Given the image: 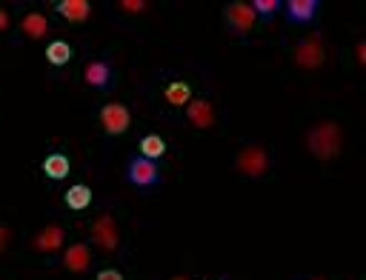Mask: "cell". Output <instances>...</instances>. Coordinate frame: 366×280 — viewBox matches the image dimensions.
<instances>
[{
  "label": "cell",
  "instance_id": "cell-15",
  "mask_svg": "<svg viewBox=\"0 0 366 280\" xmlns=\"http://www.w3.org/2000/svg\"><path fill=\"white\" fill-rule=\"evenodd\" d=\"M43 172H46V178H49V181H63L66 174H69V158L60 155V152L49 155V158L43 160Z\"/></svg>",
  "mask_w": 366,
  "mask_h": 280
},
{
  "label": "cell",
  "instance_id": "cell-21",
  "mask_svg": "<svg viewBox=\"0 0 366 280\" xmlns=\"http://www.w3.org/2000/svg\"><path fill=\"white\" fill-rule=\"evenodd\" d=\"M123 12H143L146 9V4H143V0H123Z\"/></svg>",
  "mask_w": 366,
  "mask_h": 280
},
{
  "label": "cell",
  "instance_id": "cell-9",
  "mask_svg": "<svg viewBox=\"0 0 366 280\" xmlns=\"http://www.w3.org/2000/svg\"><path fill=\"white\" fill-rule=\"evenodd\" d=\"M187 118L195 129H209L215 123V109L206 97H198V100H189L187 103Z\"/></svg>",
  "mask_w": 366,
  "mask_h": 280
},
{
  "label": "cell",
  "instance_id": "cell-13",
  "mask_svg": "<svg viewBox=\"0 0 366 280\" xmlns=\"http://www.w3.org/2000/svg\"><path fill=\"white\" fill-rule=\"evenodd\" d=\"M60 243H63L60 226H46V229L38 232V237H34V246H38L41 252H55V249H60Z\"/></svg>",
  "mask_w": 366,
  "mask_h": 280
},
{
  "label": "cell",
  "instance_id": "cell-3",
  "mask_svg": "<svg viewBox=\"0 0 366 280\" xmlns=\"http://www.w3.org/2000/svg\"><path fill=\"white\" fill-rule=\"evenodd\" d=\"M235 166L240 174H246V178H261V174L269 169V155L264 146H246L238 158H235Z\"/></svg>",
  "mask_w": 366,
  "mask_h": 280
},
{
  "label": "cell",
  "instance_id": "cell-23",
  "mask_svg": "<svg viewBox=\"0 0 366 280\" xmlns=\"http://www.w3.org/2000/svg\"><path fill=\"white\" fill-rule=\"evenodd\" d=\"M6 243H9V229H6V226H0V252L6 249Z\"/></svg>",
  "mask_w": 366,
  "mask_h": 280
},
{
  "label": "cell",
  "instance_id": "cell-1",
  "mask_svg": "<svg viewBox=\"0 0 366 280\" xmlns=\"http://www.w3.org/2000/svg\"><path fill=\"white\" fill-rule=\"evenodd\" d=\"M341 144H344L341 126L332 123V120L318 123V126L306 134V146H309V152H312L318 160H332V158H338Z\"/></svg>",
  "mask_w": 366,
  "mask_h": 280
},
{
  "label": "cell",
  "instance_id": "cell-5",
  "mask_svg": "<svg viewBox=\"0 0 366 280\" xmlns=\"http://www.w3.org/2000/svg\"><path fill=\"white\" fill-rule=\"evenodd\" d=\"M92 240L97 243V246L103 249V252H115L118 249V243H121V237H118V223H115V218H109V215H100L95 223H92Z\"/></svg>",
  "mask_w": 366,
  "mask_h": 280
},
{
  "label": "cell",
  "instance_id": "cell-2",
  "mask_svg": "<svg viewBox=\"0 0 366 280\" xmlns=\"http://www.w3.org/2000/svg\"><path fill=\"white\" fill-rule=\"evenodd\" d=\"M126 181L137 189H149L161 183V172L155 166V160H146V158H129L126 166Z\"/></svg>",
  "mask_w": 366,
  "mask_h": 280
},
{
  "label": "cell",
  "instance_id": "cell-22",
  "mask_svg": "<svg viewBox=\"0 0 366 280\" xmlns=\"http://www.w3.org/2000/svg\"><path fill=\"white\" fill-rule=\"evenodd\" d=\"M97 280H123V274L118 269H103V272H97Z\"/></svg>",
  "mask_w": 366,
  "mask_h": 280
},
{
  "label": "cell",
  "instance_id": "cell-12",
  "mask_svg": "<svg viewBox=\"0 0 366 280\" xmlns=\"http://www.w3.org/2000/svg\"><path fill=\"white\" fill-rule=\"evenodd\" d=\"M89 263H92V255H89L86 243H75V246H69L66 255H63V266L69 272H86Z\"/></svg>",
  "mask_w": 366,
  "mask_h": 280
},
{
  "label": "cell",
  "instance_id": "cell-26",
  "mask_svg": "<svg viewBox=\"0 0 366 280\" xmlns=\"http://www.w3.org/2000/svg\"><path fill=\"white\" fill-rule=\"evenodd\" d=\"M172 280H189V277H172Z\"/></svg>",
  "mask_w": 366,
  "mask_h": 280
},
{
  "label": "cell",
  "instance_id": "cell-17",
  "mask_svg": "<svg viewBox=\"0 0 366 280\" xmlns=\"http://www.w3.org/2000/svg\"><path fill=\"white\" fill-rule=\"evenodd\" d=\"M163 152H166V140H163L161 134H146V137L140 140V158L158 160V158H163Z\"/></svg>",
  "mask_w": 366,
  "mask_h": 280
},
{
  "label": "cell",
  "instance_id": "cell-10",
  "mask_svg": "<svg viewBox=\"0 0 366 280\" xmlns=\"http://www.w3.org/2000/svg\"><path fill=\"white\" fill-rule=\"evenodd\" d=\"M318 6H320L318 0H289V4H283L286 18H289L292 23H309V20L315 18Z\"/></svg>",
  "mask_w": 366,
  "mask_h": 280
},
{
  "label": "cell",
  "instance_id": "cell-11",
  "mask_svg": "<svg viewBox=\"0 0 366 280\" xmlns=\"http://www.w3.org/2000/svg\"><path fill=\"white\" fill-rule=\"evenodd\" d=\"M83 80H86L89 86H95V89H106L109 80H112V69H109L106 60H92V63H86V69H83Z\"/></svg>",
  "mask_w": 366,
  "mask_h": 280
},
{
  "label": "cell",
  "instance_id": "cell-6",
  "mask_svg": "<svg viewBox=\"0 0 366 280\" xmlns=\"http://www.w3.org/2000/svg\"><path fill=\"white\" fill-rule=\"evenodd\" d=\"M323 57H326V52H323V43L318 38H304L295 46V55H292L295 66H301V69H318L323 63Z\"/></svg>",
  "mask_w": 366,
  "mask_h": 280
},
{
  "label": "cell",
  "instance_id": "cell-25",
  "mask_svg": "<svg viewBox=\"0 0 366 280\" xmlns=\"http://www.w3.org/2000/svg\"><path fill=\"white\" fill-rule=\"evenodd\" d=\"M363 52H366V46H363V43H358V63H360V66L366 63V55H363Z\"/></svg>",
  "mask_w": 366,
  "mask_h": 280
},
{
  "label": "cell",
  "instance_id": "cell-14",
  "mask_svg": "<svg viewBox=\"0 0 366 280\" xmlns=\"http://www.w3.org/2000/svg\"><path fill=\"white\" fill-rule=\"evenodd\" d=\"M20 29H23V34H26V38L38 41V38H43V34L49 31V20H46L43 15H38V12H29V15L23 18Z\"/></svg>",
  "mask_w": 366,
  "mask_h": 280
},
{
  "label": "cell",
  "instance_id": "cell-4",
  "mask_svg": "<svg viewBox=\"0 0 366 280\" xmlns=\"http://www.w3.org/2000/svg\"><path fill=\"white\" fill-rule=\"evenodd\" d=\"M129 109L123 106V103H106V106L100 109V123H103V132L109 137H118L129 129Z\"/></svg>",
  "mask_w": 366,
  "mask_h": 280
},
{
  "label": "cell",
  "instance_id": "cell-20",
  "mask_svg": "<svg viewBox=\"0 0 366 280\" xmlns=\"http://www.w3.org/2000/svg\"><path fill=\"white\" fill-rule=\"evenodd\" d=\"M278 9H283V4H278V0H255V4H252V12L264 15V18H272Z\"/></svg>",
  "mask_w": 366,
  "mask_h": 280
},
{
  "label": "cell",
  "instance_id": "cell-7",
  "mask_svg": "<svg viewBox=\"0 0 366 280\" xmlns=\"http://www.w3.org/2000/svg\"><path fill=\"white\" fill-rule=\"evenodd\" d=\"M255 15L249 4H229L226 6V26L235 31V34H246L252 26H255Z\"/></svg>",
  "mask_w": 366,
  "mask_h": 280
},
{
  "label": "cell",
  "instance_id": "cell-16",
  "mask_svg": "<svg viewBox=\"0 0 366 280\" xmlns=\"http://www.w3.org/2000/svg\"><path fill=\"white\" fill-rule=\"evenodd\" d=\"M66 206L69 209H75V212H83V209L92 203V189L89 186H83V183H78V186H72L69 192H66Z\"/></svg>",
  "mask_w": 366,
  "mask_h": 280
},
{
  "label": "cell",
  "instance_id": "cell-24",
  "mask_svg": "<svg viewBox=\"0 0 366 280\" xmlns=\"http://www.w3.org/2000/svg\"><path fill=\"white\" fill-rule=\"evenodd\" d=\"M6 26H9V15L0 9V31H6Z\"/></svg>",
  "mask_w": 366,
  "mask_h": 280
},
{
  "label": "cell",
  "instance_id": "cell-27",
  "mask_svg": "<svg viewBox=\"0 0 366 280\" xmlns=\"http://www.w3.org/2000/svg\"><path fill=\"white\" fill-rule=\"evenodd\" d=\"M309 280H320V277H309Z\"/></svg>",
  "mask_w": 366,
  "mask_h": 280
},
{
  "label": "cell",
  "instance_id": "cell-8",
  "mask_svg": "<svg viewBox=\"0 0 366 280\" xmlns=\"http://www.w3.org/2000/svg\"><path fill=\"white\" fill-rule=\"evenodd\" d=\"M55 12L63 20H69V23H83L92 15V4H89V0H57Z\"/></svg>",
  "mask_w": 366,
  "mask_h": 280
},
{
  "label": "cell",
  "instance_id": "cell-19",
  "mask_svg": "<svg viewBox=\"0 0 366 280\" xmlns=\"http://www.w3.org/2000/svg\"><path fill=\"white\" fill-rule=\"evenodd\" d=\"M72 46L66 43V41H52L49 46H46V60L52 63V66H63V63H69L72 60Z\"/></svg>",
  "mask_w": 366,
  "mask_h": 280
},
{
  "label": "cell",
  "instance_id": "cell-18",
  "mask_svg": "<svg viewBox=\"0 0 366 280\" xmlns=\"http://www.w3.org/2000/svg\"><path fill=\"white\" fill-rule=\"evenodd\" d=\"M163 94H166V100L172 103V106H187V103L192 100V89H189V83H183V80L169 83Z\"/></svg>",
  "mask_w": 366,
  "mask_h": 280
}]
</instances>
